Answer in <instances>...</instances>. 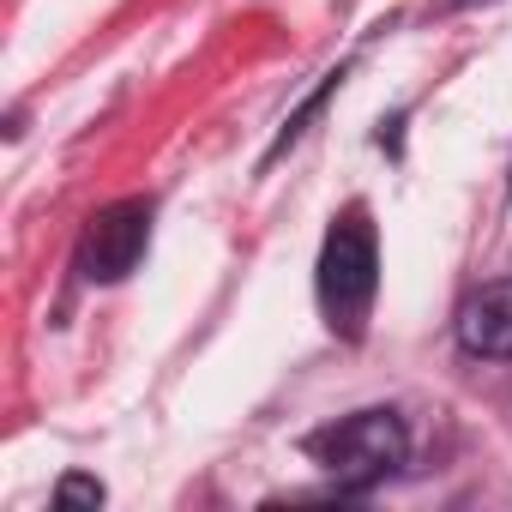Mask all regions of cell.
Listing matches in <instances>:
<instances>
[{"instance_id":"3957f363","label":"cell","mask_w":512,"mask_h":512,"mask_svg":"<svg viewBox=\"0 0 512 512\" xmlns=\"http://www.w3.org/2000/svg\"><path fill=\"white\" fill-rule=\"evenodd\" d=\"M145 241H151V205L145 199H121V205L97 211L85 229V278H97V284L127 278L139 266Z\"/></svg>"},{"instance_id":"5b68a950","label":"cell","mask_w":512,"mask_h":512,"mask_svg":"<svg viewBox=\"0 0 512 512\" xmlns=\"http://www.w3.org/2000/svg\"><path fill=\"white\" fill-rule=\"evenodd\" d=\"M55 500H61V506H103V482H91V476H67V482L55 488Z\"/></svg>"},{"instance_id":"277c9868","label":"cell","mask_w":512,"mask_h":512,"mask_svg":"<svg viewBox=\"0 0 512 512\" xmlns=\"http://www.w3.org/2000/svg\"><path fill=\"white\" fill-rule=\"evenodd\" d=\"M458 344H464V356H482V362L512 356V278L482 284L458 308Z\"/></svg>"},{"instance_id":"7a4b0ae2","label":"cell","mask_w":512,"mask_h":512,"mask_svg":"<svg viewBox=\"0 0 512 512\" xmlns=\"http://www.w3.org/2000/svg\"><path fill=\"white\" fill-rule=\"evenodd\" d=\"M308 452L332 470V482L344 494H362L374 482H386L392 470H404L410 458V428L392 410H356L344 422H332L326 434L308 440Z\"/></svg>"},{"instance_id":"6da1fadb","label":"cell","mask_w":512,"mask_h":512,"mask_svg":"<svg viewBox=\"0 0 512 512\" xmlns=\"http://www.w3.org/2000/svg\"><path fill=\"white\" fill-rule=\"evenodd\" d=\"M374 290H380V247H374V223L362 205H350L326 247H320V308L332 320V332L356 338L368 326V308H374Z\"/></svg>"}]
</instances>
